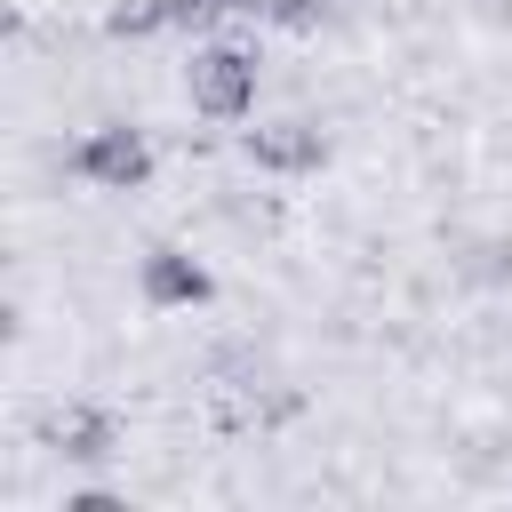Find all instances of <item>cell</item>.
<instances>
[{
    "instance_id": "3957f363",
    "label": "cell",
    "mask_w": 512,
    "mask_h": 512,
    "mask_svg": "<svg viewBox=\"0 0 512 512\" xmlns=\"http://www.w3.org/2000/svg\"><path fill=\"white\" fill-rule=\"evenodd\" d=\"M80 176H96V184H112V192H136L144 176H152V144L136 136V128H96V136H80Z\"/></svg>"
},
{
    "instance_id": "277c9868",
    "label": "cell",
    "mask_w": 512,
    "mask_h": 512,
    "mask_svg": "<svg viewBox=\"0 0 512 512\" xmlns=\"http://www.w3.org/2000/svg\"><path fill=\"white\" fill-rule=\"evenodd\" d=\"M320 128L312 120H256L248 128V160L256 168H272V176H304V168H320Z\"/></svg>"
},
{
    "instance_id": "8992f818",
    "label": "cell",
    "mask_w": 512,
    "mask_h": 512,
    "mask_svg": "<svg viewBox=\"0 0 512 512\" xmlns=\"http://www.w3.org/2000/svg\"><path fill=\"white\" fill-rule=\"evenodd\" d=\"M256 24H280V32H320V0H240Z\"/></svg>"
},
{
    "instance_id": "5b68a950",
    "label": "cell",
    "mask_w": 512,
    "mask_h": 512,
    "mask_svg": "<svg viewBox=\"0 0 512 512\" xmlns=\"http://www.w3.org/2000/svg\"><path fill=\"white\" fill-rule=\"evenodd\" d=\"M208 288H216L208 264H192L184 248H152L144 256V296L152 304H208Z\"/></svg>"
},
{
    "instance_id": "6da1fadb",
    "label": "cell",
    "mask_w": 512,
    "mask_h": 512,
    "mask_svg": "<svg viewBox=\"0 0 512 512\" xmlns=\"http://www.w3.org/2000/svg\"><path fill=\"white\" fill-rule=\"evenodd\" d=\"M184 80H192V104H200L208 120H240V112L256 104V56H248V48H224V40H216V48L192 56Z\"/></svg>"
},
{
    "instance_id": "7a4b0ae2",
    "label": "cell",
    "mask_w": 512,
    "mask_h": 512,
    "mask_svg": "<svg viewBox=\"0 0 512 512\" xmlns=\"http://www.w3.org/2000/svg\"><path fill=\"white\" fill-rule=\"evenodd\" d=\"M40 440H48L64 464H112V456H120V424H112V408H88V400L48 408V416H40Z\"/></svg>"
},
{
    "instance_id": "52a82bcc",
    "label": "cell",
    "mask_w": 512,
    "mask_h": 512,
    "mask_svg": "<svg viewBox=\"0 0 512 512\" xmlns=\"http://www.w3.org/2000/svg\"><path fill=\"white\" fill-rule=\"evenodd\" d=\"M224 8H240V0H168V24H192V32H200V24H216Z\"/></svg>"
}]
</instances>
